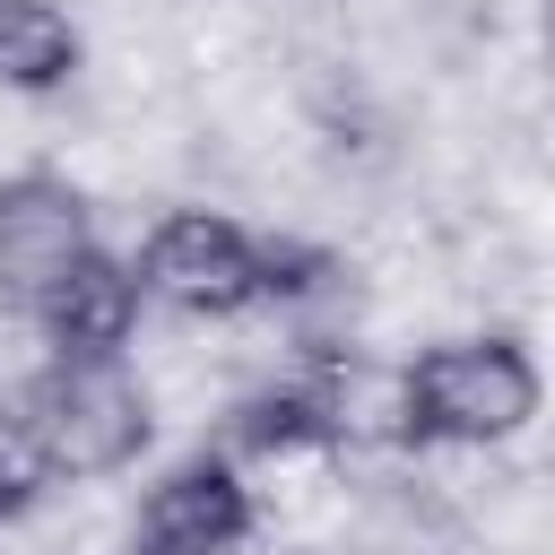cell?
Wrapping results in <instances>:
<instances>
[{
  "mask_svg": "<svg viewBox=\"0 0 555 555\" xmlns=\"http://www.w3.org/2000/svg\"><path fill=\"white\" fill-rule=\"evenodd\" d=\"M52 451V477H113L147 451V390L121 356H52L17 399Z\"/></svg>",
  "mask_w": 555,
  "mask_h": 555,
  "instance_id": "obj_1",
  "label": "cell"
},
{
  "mask_svg": "<svg viewBox=\"0 0 555 555\" xmlns=\"http://www.w3.org/2000/svg\"><path fill=\"white\" fill-rule=\"evenodd\" d=\"M538 416V364L512 338H451L408 364V442H503Z\"/></svg>",
  "mask_w": 555,
  "mask_h": 555,
  "instance_id": "obj_2",
  "label": "cell"
},
{
  "mask_svg": "<svg viewBox=\"0 0 555 555\" xmlns=\"http://www.w3.org/2000/svg\"><path fill=\"white\" fill-rule=\"evenodd\" d=\"M139 295L199 312V321H225V312L260 304V243L217 208H173L139 243Z\"/></svg>",
  "mask_w": 555,
  "mask_h": 555,
  "instance_id": "obj_3",
  "label": "cell"
},
{
  "mask_svg": "<svg viewBox=\"0 0 555 555\" xmlns=\"http://www.w3.org/2000/svg\"><path fill=\"white\" fill-rule=\"evenodd\" d=\"M87 199L61 173H9L0 182V295L9 304H43L78 260H87Z\"/></svg>",
  "mask_w": 555,
  "mask_h": 555,
  "instance_id": "obj_4",
  "label": "cell"
},
{
  "mask_svg": "<svg viewBox=\"0 0 555 555\" xmlns=\"http://www.w3.org/2000/svg\"><path fill=\"white\" fill-rule=\"evenodd\" d=\"M243 538H251V494H243V477H234L225 460H208V451L173 460V468L147 486L139 520H130V555H234Z\"/></svg>",
  "mask_w": 555,
  "mask_h": 555,
  "instance_id": "obj_5",
  "label": "cell"
},
{
  "mask_svg": "<svg viewBox=\"0 0 555 555\" xmlns=\"http://www.w3.org/2000/svg\"><path fill=\"white\" fill-rule=\"evenodd\" d=\"M52 356H121L130 321H139V269H121L113 251H87L43 304H35Z\"/></svg>",
  "mask_w": 555,
  "mask_h": 555,
  "instance_id": "obj_6",
  "label": "cell"
},
{
  "mask_svg": "<svg viewBox=\"0 0 555 555\" xmlns=\"http://www.w3.org/2000/svg\"><path fill=\"white\" fill-rule=\"evenodd\" d=\"M69 69H78V26H69V9H52V0H0V87L43 95V87H61Z\"/></svg>",
  "mask_w": 555,
  "mask_h": 555,
  "instance_id": "obj_7",
  "label": "cell"
},
{
  "mask_svg": "<svg viewBox=\"0 0 555 555\" xmlns=\"http://www.w3.org/2000/svg\"><path fill=\"white\" fill-rule=\"evenodd\" d=\"M234 442H243V451H304V442H330V416H321L312 382L251 390V399H243V416H234Z\"/></svg>",
  "mask_w": 555,
  "mask_h": 555,
  "instance_id": "obj_8",
  "label": "cell"
},
{
  "mask_svg": "<svg viewBox=\"0 0 555 555\" xmlns=\"http://www.w3.org/2000/svg\"><path fill=\"white\" fill-rule=\"evenodd\" d=\"M43 486H52V451H43L35 416L26 408H0V520H17Z\"/></svg>",
  "mask_w": 555,
  "mask_h": 555,
  "instance_id": "obj_9",
  "label": "cell"
}]
</instances>
